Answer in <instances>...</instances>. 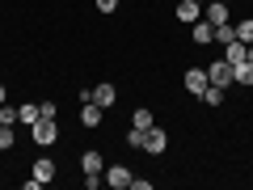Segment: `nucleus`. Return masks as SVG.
<instances>
[{"label": "nucleus", "instance_id": "1", "mask_svg": "<svg viewBox=\"0 0 253 190\" xmlns=\"http://www.w3.org/2000/svg\"><path fill=\"white\" fill-rule=\"evenodd\" d=\"M30 136H34V144H38V148L55 144V140H59V118H38V123L30 127Z\"/></svg>", "mask_w": 253, "mask_h": 190}, {"label": "nucleus", "instance_id": "2", "mask_svg": "<svg viewBox=\"0 0 253 190\" xmlns=\"http://www.w3.org/2000/svg\"><path fill=\"white\" fill-rule=\"evenodd\" d=\"M165 148H169V136H165V127L152 123V127L144 131V152H156V156H161Z\"/></svg>", "mask_w": 253, "mask_h": 190}, {"label": "nucleus", "instance_id": "3", "mask_svg": "<svg viewBox=\"0 0 253 190\" xmlns=\"http://www.w3.org/2000/svg\"><path fill=\"white\" fill-rule=\"evenodd\" d=\"M207 81L219 85V89H228V85H232V63H228V59H215V63L207 68Z\"/></svg>", "mask_w": 253, "mask_h": 190}, {"label": "nucleus", "instance_id": "4", "mask_svg": "<svg viewBox=\"0 0 253 190\" xmlns=\"http://www.w3.org/2000/svg\"><path fill=\"white\" fill-rule=\"evenodd\" d=\"M101 178H106V182H110V186H114V190H126V186H131V178H135V173L126 169V165H110V169L101 173Z\"/></svg>", "mask_w": 253, "mask_h": 190}, {"label": "nucleus", "instance_id": "5", "mask_svg": "<svg viewBox=\"0 0 253 190\" xmlns=\"http://www.w3.org/2000/svg\"><path fill=\"white\" fill-rule=\"evenodd\" d=\"M181 85H186V93H194V97H203V93H207V72H203V68H190V72H186V81H181Z\"/></svg>", "mask_w": 253, "mask_h": 190}, {"label": "nucleus", "instance_id": "6", "mask_svg": "<svg viewBox=\"0 0 253 190\" xmlns=\"http://www.w3.org/2000/svg\"><path fill=\"white\" fill-rule=\"evenodd\" d=\"M30 178H34L38 186H46V182L55 178V161H51V156H38V161H34V169H30Z\"/></svg>", "mask_w": 253, "mask_h": 190}, {"label": "nucleus", "instance_id": "7", "mask_svg": "<svg viewBox=\"0 0 253 190\" xmlns=\"http://www.w3.org/2000/svg\"><path fill=\"white\" fill-rule=\"evenodd\" d=\"M199 17H203V4H199V0H181V4H177V21H186V26H194Z\"/></svg>", "mask_w": 253, "mask_h": 190}, {"label": "nucleus", "instance_id": "8", "mask_svg": "<svg viewBox=\"0 0 253 190\" xmlns=\"http://www.w3.org/2000/svg\"><path fill=\"white\" fill-rule=\"evenodd\" d=\"M114 97H118V93H114V85H110V81L93 85V101H97L101 110H106V106H114Z\"/></svg>", "mask_w": 253, "mask_h": 190}, {"label": "nucleus", "instance_id": "9", "mask_svg": "<svg viewBox=\"0 0 253 190\" xmlns=\"http://www.w3.org/2000/svg\"><path fill=\"white\" fill-rule=\"evenodd\" d=\"M224 59L232 63V68H236V63H245V59H249V43H241V38H232V43H228V55H224Z\"/></svg>", "mask_w": 253, "mask_h": 190}, {"label": "nucleus", "instance_id": "10", "mask_svg": "<svg viewBox=\"0 0 253 190\" xmlns=\"http://www.w3.org/2000/svg\"><path fill=\"white\" fill-rule=\"evenodd\" d=\"M194 43L199 47H207V43H215V26H211V21H194Z\"/></svg>", "mask_w": 253, "mask_h": 190}, {"label": "nucleus", "instance_id": "11", "mask_svg": "<svg viewBox=\"0 0 253 190\" xmlns=\"http://www.w3.org/2000/svg\"><path fill=\"white\" fill-rule=\"evenodd\" d=\"M81 169H84V173H106V161H101V152H84V156H81Z\"/></svg>", "mask_w": 253, "mask_h": 190}, {"label": "nucleus", "instance_id": "12", "mask_svg": "<svg viewBox=\"0 0 253 190\" xmlns=\"http://www.w3.org/2000/svg\"><path fill=\"white\" fill-rule=\"evenodd\" d=\"M81 123H84V127H97V123H101V106H97V101H84Z\"/></svg>", "mask_w": 253, "mask_h": 190}, {"label": "nucleus", "instance_id": "13", "mask_svg": "<svg viewBox=\"0 0 253 190\" xmlns=\"http://www.w3.org/2000/svg\"><path fill=\"white\" fill-rule=\"evenodd\" d=\"M232 81H236V85H253V59L236 63V68H232Z\"/></svg>", "mask_w": 253, "mask_h": 190}, {"label": "nucleus", "instance_id": "14", "mask_svg": "<svg viewBox=\"0 0 253 190\" xmlns=\"http://www.w3.org/2000/svg\"><path fill=\"white\" fill-rule=\"evenodd\" d=\"M38 118H42V110H38V106H17V123L21 127H34Z\"/></svg>", "mask_w": 253, "mask_h": 190}, {"label": "nucleus", "instance_id": "15", "mask_svg": "<svg viewBox=\"0 0 253 190\" xmlns=\"http://www.w3.org/2000/svg\"><path fill=\"white\" fill-rule=\"evenodd\" d=\"M236 38H241V43H253V17H245V21H236Z\"/></svg>", "mask_w": 253, "mask_h": 190}, {"label": "nucleus", "instance_id": "16", "mask_svg": "<svg viewBox=\"0 0 253 190\" xmlns=\"http://www.w3.org/2000/svg\"><path fill=\"white\" fill-rule=\"evenodd\" d=\"M131 123H135L139 131H148V127H152V110H131Z\"/></svg>", "mask_w": 253, "mask_h": 190}, {"label": "nucleus", "instance_id": "17", "mask_svg": "<svg viewBox=\"0 0 253 190\" xmlns=\"http://www.w3.org/2000/svg\"><path fill=\"white\" fill-rule=\"evenodd\" d=\"M203 101H207V106H224V89H219V85H207Z\"/></svg>", "mask_w": 253, "mask_h": 190}, {"label": "nucleus", "instance_id": "18", "mask_svg": "<svg viewBox=\"0 0 253 190\" xmlns=\"http://www.w3.org/2000/svg\"><path fill=\"white\" fill-rule=\"evenodd\" d=\"M13 123H17V110L0 101V127H13Z\"/></svg>", "mask_w": 253, "mask_h": 190}, {"label": "nucleus", "instance_id": "19", "mask_svg": "<svg viewBox=\"0 0 253 190\" xmlns=\"http://www.w3.org/2000/svg\"><path fill=\"white\" fill-rule=\"evenodd\" d=\"M13 148V127H0V152H9Z\"/></svg>", "mask_w": 253, "mask_h": 190}, {"label": "nucleus", "instance_id": "20", "mask_svg": "<svg viewBox=\"0 0 253 190\" xmlns=\"http://www.w3.org/2000/svg\"><path fill=\"white\" fill-rule=\"evenodd\" d=\"M126 144H131V148H144V131H139V127H131V131H126Z\"/></svg>", "mask_w": 253, "mask_h": 190}, {"label": "nucleus", "instance_id": "21", "mask_svg": "<svg viewBox=\"0 0 253 190\" xmlns=\"http://www.w3.org/2000/svg\"><path fill=\"white\" fill-rule=\"evenodd\" d=\"M38 110H42V118H59V106L55 101H38Z\"/></svg>", "mask_w": 253, "mask_h": 190}, {"label": "nucleus", "instance_id": "22", "mask_svg": "<svg viewBox=\"0 0 253 190\" xmlns=\"http://www.w3.org/2000/svg\"><path fill=\"white\" fill-rule=\"evenodd\" d=\"M118 9V0H97V13H114Z\"/></svg>", "mask_w": 253, "mask_h": 190}, {"label": "nucleus", "instance_id": "23", "mask_svg": "<svg viewBox=\"0 0 253 190\" xmlns=\"http://www.w3.org/2000/svg\"><path fill=\"white\" fill-rule=\"evenodd\" d=\"M0 101H4V85H0Z\"/></svg>", "mask_w": 253, "mask_h": 190}, {"label": "nucleus", "instance_id": "24", "mask_svg": "<svg viewBox=\"0 0 253 190\" xmlns=\"http://www.w3.org/2000/svg\"><path fill=\"white\" fill-rule=\"evenodd\" d=\"M199 4H207V0H199Z\"/></svg>", "mask_w": 253, "mask_h": 190}, {"label": "nucleus", "instance_id": "25", "mask_svg": "<svg viewBox=\"0 0 253 190\" xmlns=\"http://www.w3.org/2000/svg\"><path fill=\"white\" fill-rule=\"evenodd\" d=\"M224 4H228V0H224Z\"/></svg>", "mask_w": 253, "mask_h": 190}]
</instances>
